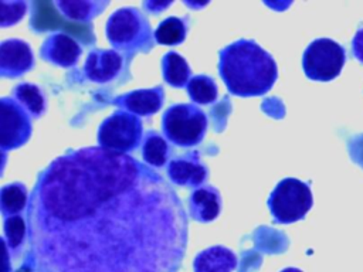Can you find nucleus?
<instances>
[{
    "instance_id": "1",
    "label": "nucleus",
    "mask_w": 363,
    "mask_h": 272,
    "mask_svg": "<svg viewBox=\"0 0 363 272\" xmlns=\"http://www.w3.org/2000/svg\"><path fill=\"white\" fill-rule=\"evenodd\" d=\"M38 272H177L187 215L172 186L126 153L82 147L40 174L27 210Z\"/></svg>"
},
{
    "instance_id": "2",
    "label": "nucleus",
    "mask_w": 363,
    "mask_h": 272,
    "mask_svg": "<svg viewBox=\"0 0 363 272\" xmlns=\"http://www.w3.org/2000/svg\"><path fill=\"white\" fill-rule=\"evenodd\" d=\"M218 71L233 95L259 96L277 81V64L269 52L252 40H238L220 51Z\"/></svg>"
},
{
    "instance_id": "3",
    "label": "nucleus",
    "mask_w": 363,
    "mask_h": 272,
    "mask_svg": "<svg viewBox=\"0 0 363 272\" xmlns=\"http://www.w3.org/2000/svg\"><path fill=\"white\" fill-rule=\"evenodd\" d=\"M312 204L311 187L294 177L281 180L268 198L269 211L279 224H291L302 220Z\"/></svg>"
},
{
    "instance_id": "4",
    "label": "nucleus",
    "mask_w": 363,
    "mask_h": 272,
    "mask_svg": "<svg viewBox=\"0 0 363 272\" xmlns=\"http://www.w3.org/2000/svg\"><path fill=\"white\" fill-rule=\"evenodd\" d=\"M206 130L207 118L196 105H173L163 115V132L177 146H194L200 143Z\"/></svg>"
},
{
    "instance_id": "5",
    "label": "nucleus",
    "mask_w": 363,
    "mask_h": 272,
    "mask_svg": "<svg viewBox=\"0 0 363 272\" xmlns=\"http://www.w3.org/2000/svg\"><path fill=\"white\" fill-rule=\"evenodd\" d=\"M346 62L345 48L332 38H316L305 50L302 67L312 81L328 82L339 76Z\"/></svg>"
},
{
    "instance_id": "6",
    "label": "nucleus",
    "mask_w": 363,
    "mask_h": 272,
    "mask_svg": "<svg viewBox=\"0 0 363 272\" xmlns=\"http://www.w3.org/2000/svg\"><path fill=\"white\" fill-rule=\"evenodd\" d=\"M106 37L118 50H136L149 44L150 27L139 10L122 7L108 18Z\"/></svg>"
},
{
    "instance_id": "7",
    "label": "nucleus",
    "mask_w": 363,
    "mask_h": 272,
    "mask_svg": "<svg viewBox=\"0 0 363 272\" xmlns=\"http://www.w3.org/2000/svg\"><path fill=\"white\" fill-rule=\"evenodd\" d=\"M142 137L140 119L129 112L118 110L108 116L99 126L98 144L102 149L126 153L133 150Z\"/></svg>"
},
{
    "instance_id": "8",
    "label": "nucleus",
    "mask_w": 363,
    "mask_h": 272,
    "mask_svg": "<svg viewBox=\"0 0 363 272\" xmlns=\"http://www.w3.org/2000/svg\"><path fill=\"white\" fill-rule=\"evenodd\" d=\"M0 146L3 150L23 146L31 136V122L20 103L11 98L0 99Z\"/></svg>"
},
{
    "instance_id": "9",
    "label": "nucleus",
    "mask_w": 363,
    "mask_h": 272,
    "mask_svg": "<svg viewBox=\"0 0 363 272\" xmlns=\"http://www.w3.org/2000/svg\"><path fill=\"white\" fill-rule=\"evenodd\" d=\"M34 58L30 45L21 40H6L0 45V74L4 78H16L33 67Z\"/></svg>"
},
{
    "instance_id": "10",
    "label": "nucleus",
    "mask_w": 363,
    "mask_h": 272,
    "mask_svg": "<svg viewBox=\"0 0 363 272\" xmlns=\"http://www.w3.org/2000/svg\"><path fill=\"white\" fill-rule=\"evenodd\" d=\"M82 54L81 45L68 34L52 33L41 47V57L60 67H72Z\"/></svg>"
},
{
    "instance_id": "11",
    "label": "nucleus",
    "mask_w": 363,
    "mask_h": 272,
    "mask_svg": "<svg viewBox=\"0 0 363 272\" xmlns=\"http://www.w3.org/2000/svg\"><path fill=\"white\" fill-rule=\"evenodd\" d=\"M122 67V57L113 50H92L85 61V75L88 79L102 84L113 79Z\"/></svg>"
},
{
    "instance_id": "12",
    "label": "nucleus",
    "mask_w": 363,
    "mask_h": 272,
    "mask_svg": "<svg viewBox=\"0 0 363 272\" xmlns=\"http://www.w3.org/2000/svg\"><path fill=\"white\" fill-rule=\"evenodd\" d=\"M118 106L136 116H149L157 112L163 105V89L160 86L150 89H138L115 99Z\"/></svg>"
},
{
    "instance_id": "13",
    "label": "nucleus",
    "mask_w": 363,
    "mask_h": 272,
    "mask_svg": "<svg viewBox=\"0 0 363 272\" xmlns=\"http://www.w3.org/2000/svg\"><path fill=\"white\" fill-rule=\"evenodd\" d=\"M190 215L200 222H210L220 214L221 198L218 191L211 186L194 190L189 198Z\"/></svg>"
},
{
    "instance_id": "14",
    "label": "nucleus",
    "mask_w": 363,
    "mask_h": 272,
    "mask_svg": "<svg viewBox=\"0 0 363 272\" xmlns=\"http://www.w3.org/2000/svg\"><path fill=\"white\" fill-rule=\"evenodd\" d=\"M237 266V256L225 246L217 245L201 251L194 262V272H233Z\"/></svg>"
},
{
    "instance_id": "15",
    "label": "nucleus",
    "mask_w": 363,
    "mask_h": 272,
    "mask_svg": "<svg viewBox=\"0 0 363 272\" xmlns=\"http://www.w3.org/2000/svg\"><path fill=\"white\" fill-rule=\"evenodd\" d=\"M167 174L174 184L184 187H197L207 178V169L197 160L176 159L170 162Z\"/></svg>"
},
{
    "instance_id": "16",
    "label": "nucleus",
    "mask_w": 363,
    "mask_h": 272,
    "mask_svg": "<svg viewBox=\"0 0 363 272\" xmlns=\"http://www.w3.org/2000/svg\"><path fill=\"white\" fill-rule=\"evenodd\" d=\"M162 71L164 81L174 88H182L190 81L189 64L180 54L174 51L164 54L162 60Z\"/></svg>"
},
{
    "instance_id": "17",
    "label": "nucleus",
    "mask_w": 363,
    "mask_h": 272,
    "mask_svg": "<svg viewBox=\"0 0 363 272\" xmlns=\"http://www.w3.org/2000/svg\"><path fill=\"white\" fill-rule=\"evenodd\" d=\"M108 1H55V7L69 20L88 21L98 16Z\"/></svg>"
},
{
    "instance_id": "18",
    "label": "nucleus",
    "mask_w": 363,
    "mask_h": 272,
    "mask_svg": "<svg viewBox=\"0 0 363 272\" xmlns=\"http://www.w3.org/2000/svg\"><path fill=\"white\" fill-rule=\"evenodd\" d=\"M27 190L20 183H11L1 188L0 191V205L4 215H16L23 211L27 205Z\"/></svg>"
},
{
    "instance_id": "19",
    "label": "nucleus",
    "mask_w": 363,
    "mask_h": 272,
    "mask_svg": "<svg viewBox=\"0 0 363 272\" xmlns=\"http://www.w3.org/2000/svg\"><path fill=\"white\" fill-rule=\"evenodd\" d=\"M186 24L179 17H167L163 20L156 31H155V40L159 44L164 45H176L184 41L186 38Z\"/></svg>"
},
{
    "instance_id": "20",
    "label": "nucleus",
    "mask_w": 363,
    "mask_h": 272,
    "mask_svg": "<svg viewBox=\"0 0 363 272\" xmlns=\"http://www.w3.org/2000/svg\"><path fill=\"white\" fill-rule=\"evenodd\" d=\"M187 92L193 102L208 105L217 99V85L207 75L193 76L187 84Z\"/></svg>"
},
{
    "instance_id": "21",
    "label": "nucleus",
    "mask_w": 363,
    "mask_h": 272,
    "mask_svg": "<svg viewBox=\"0 0 363 272\" xmlns=\"http://www.w3.org/2000/svg\"><path fill=\"white\" fill-rule=\"evenodd\" d=\"M14 96L17 102L24 106L33 116H40L44 110L45 101L37 85L20 84L14 89Z\"/></svg>"
},
{
    "instance_id": "22",
    "label": "nucleus",
    "mask_w": 363,
    "mask_h": 272,
    "mask_svg": "<svg viewBox=\"0 0 363 272\" xmlns=\"http://www.w3.org/2000/svg\"><path fill=\"white\" fill-rule=\"evenodd\" d=\"M142 156L143 160L153 166V167H160L166 163L167 160V143L166 140L157 135V133H149L146 136V140L143 143L142 149Z\"/></svg>"
},
{
    "instance_id": "23",
    "label": "nucleus",
    "mask_w": 363,
    "mask_h": 272,
    "mask_svg": "<svg viewBox=\"0 0 363 272\" xmlns=\"http://www.w3.org/2000/svg\"><path fill=\"white\" fill-rule=\"evenodd\" d=\"M26 232H28V230L26 228V222H24L23 217H20V215L6 217V220H4V242L7 244V248H10V249L18 248L24 241Z\"/></svg>"
},
{
    "instance_id": "24",
    "label": "nucleus",
    "mask_w": 363,
    "mask_h": 272,
    "mask_svg": "<svg viewBox=\"0 0 363 272\" xmlns=\"http://www.w3.org/2000/svg\"><path fill=\"white\" fill-rule=\"evenodd\" d=\"M27 11L24 1H1L0 3V24L1 27L13 26L20 21Z\"/></svg>"
},
{
    "instance_id": "25",
    "label": "nucleus",
    "mask_w": 363,
    "mask_h": 272,
    "mask_svg": "<svg viewBox=\"0 0 363 272\" xmlns=\"http://www.w3.org/2000/svg\"><path fill=\"white\" fill-rule=\"evenodd\" d=\"M352 54L359 62L363 64V27H360L353 35Z\"/></svg>"
},
{
    "instance_id": "26",
    "label": "nucleus",
    "mask_w": 363,
    "mask_h": 272,
    "mask_svg": "<svg viewBox=\"0 0 363 272\" xmlns=\"http://www.w3.org/2000/svg\"><path fill=\"white\" fill-rule=\"evenodd\" d=\"M169 4H172V1H163V3H156V1H146L145 3V7L150 11H157L160 8H164L167 7Z\"/></svg>"
},
{
    "instance_id": "27",
    "label": "nucleus",
    "mask_w": 363,
    "mask_h": 272,
    "mask_svg": "<svg viewBox=\"0 0 363 272\" xmlns=\"http://www.w3.org/2000/svg\"><path fill=\"white\" fill-rule=\"evenodd\" d=\"M281 272H302V271L298 269V268H285V269H282Z\"/></svg>"
}]
</instances>
